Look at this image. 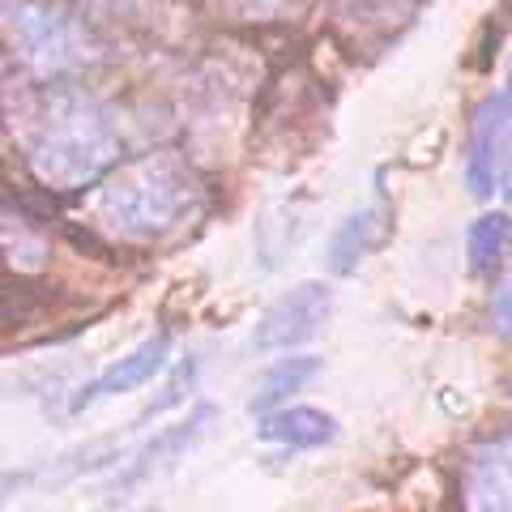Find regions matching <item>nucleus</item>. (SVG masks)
<instances>
[{
    "label": "nucleus",
    "instance_id": "nucleus-1",
    "mask_svg": "<svg viewBox=\"0 0 512 512\" xmlns=\"http://www.w3.org/2000/svg\"><path fill=\"white\" fill-rule=\"evenodd\" d=\"M201 184L180 158L150 154L116 167L94 192L90 210L99 227L124 244H158L180 235L201 214Z\"/></svg>",
    "mask_w": 512,
    "mask_h": 512
},
{
    "label": "nucleus",
    "instance_id": "nucleus-2",
    "mask_svg": "<svg viewBox=\"0 0 512 512\" xmlns=\"http://www.w3.org/2000/svg\"><path fill=\"white\" fill-rule=\"evenodd\" d=\"M120 133L107 107L82 90H52L26 137V163L35 180L60 192H77L116 167Z\"/></svg>",
    "mask_w": 512,
    "mask_h": 512
},
{
    "label": "nucleus",
    "instance_id": "nucleus-3",
    "mask_svg": "<svg viewBox=\"0 0 512 512\" xmlns=\"http://www.w3.org/2000/svg\"><path fill=\"white\" fill-rule=\"evenodd\" d=\"M0 30H5L18 60L43 82L82 73L99 60V43H94L86 22H77L69 9L47 5V0H9L0 9Z\"/></svg>",
    "mask_w": 512,
    "mask_h": 512
},
{
    "label": "nucleus",
    "instance_id": "nucleus-4",
    "mask_svg": "<svg viewBox=\"0 0 512 512\" xmlns=\"http://www.w3.org/2000/svg\"><path fill=\"white\" fill-rule=\"evenodd\" d=\"M508 137H512V99L508 90H495L474 111V128H470L466 180L474 197L491 201L508 192Z\"/></svg>",
    "mask_w": 512,
    "mask_h": 512
},
{
    "label": "nucleus",
    "instance_id": "nucleus-5",
    "mask_svg": "<svg viewBox=\"0 0 512 512\" xmlns=\"http://www.w3.org/2000/svg\"><path fill=\"white\" fill-rule=\"evenodd\" d=\"M333 312V291L325 282H299L291 295H282L256 325V346L261 350H291L320 333L325 316Z\"/></svg>",
    "mask_w": 512,
    "mask_h": 512
},
{
    "label": "nucleus",
    "instance_id": "nucleus-6",
    "mask_svg": "<svg viewBox=\"0 0 512 512\" xmlns=\"http://www.w3.org/2000/svg\"><path fill=\"white\" fill-rule=\"evenodd\" d=\"M210 419H214V406H197L184 423H175V427H167V431H158V436H154L150 444H141L137 453L128 457L124 474L116 478V483H111V495H128V491L146 487L150 478L175 470V466L184 461L188 448H197V440L205 436V427H210Z\"/></svg>",
    "mask_w": 512,
    "mask_h": 512
},
{
    "label": "nucleus",
    "instance_id": "nucleus-7",
    "mask_svg": "<svg viewBox=\"0 0 512 512\" xmlns=\"http://www.w3.org/2000/svg\"><path fill=\"white\" fill-rule=\"evenodd\" d=\"M167 350H171V338H167V333H154V338L141 342L133 355H124L120 363H111L103 376H94L90 384H82V389L69 397V410L82 414V410H90L94 402H107V397H120V393L141 389V384L154 380V376L167 367Z\"/></svg>",
    "mask_w": 512,
    "mask_h": 512
},
{
    "label": "nucleus",
    "instance_id": "nucleus-8",
    "mask_svg": "<svg viewBox=\"0 0 512 512\" xmlns=\"http://www.w3.org/2000/svg\"><path fill=\"white\" fill-rule=\"evenodd\" d=\"M508 495V436H495L461 461V504L466 512H512Z\"/></svg>",
    "mask_w": 512,
    "mask_h": 512
},
{
    "label": "nucleus",
    "instance_id": "nucleus-9",
    "mask_svg": "<svg viewBox=\"0 0 512 512\" xmlns=\"http://www.w3.org/2000/svg\"><path fill=\"white\" fill-rule=\"evenodd\" d=\"M389 210L384 205H367V210L359 214H350L338 235H333V244H329V269L333 274H350L367 252H376L384 244V235H389Z\"/></svg>",
    "mask_w": 512,
    "mask_h": 512
},
{
    "label": "nucleus",
    "instance_id": "nucleus-10",
    "mask_svg": "<svg viewBox=\"0 0 512 512\" xmlns=\"http://www.w3.org/2000/svg\"><path fill=\"white\" fill-rule=\"evenodd\" d=\"M333 436H338V423L312 406H286V410L265 414V423H261V440L291 444V448H320Z\"/></svg>",
    "mask_w": 512,
    "mask_h": 512
},
{
    "label": "nucleus",
    "instance_id": "nucleus-11",
    "mask_svg": "<svg viewBox=\"0 0 512 512\" xmlns=\"http://www.w3.org/2000/svg\"><path fill=\"white\" fill-rule=\"evenodd\" d=\"M312 376H320V359H316V355L278 359L274 367H269V376H265V384H261V393L252 397V410H256V414H269L278 402H286L291 393H299Z\"/></svg>",
    "mask_w": 512,
    "mask_h": 512
},
{
    "label": "nucleus",
    "instance_id": "nucleus-12",
    "mask_svg": "<svg viewBox=\"0 0 512 512\" xmlns=\"http://www.w3.org/2000/svg\"><path fill=\"white\" fill-rule=\"evenodd\" d=\"M466 244H470V269L474 274H495V265H500L504 252H508V214L478 218L470 227V235H466Z\"/></svg>",
    "mask_w": 512,
    "mask_h": 512
},
{
    "label": "nucleus",
    "instance_id": "nucleus-13",
    "mask_svg": "<svg viewBox=\"0 0 512 512\" xmlns=\"http://www.w3.org/2000/svg\"><path fill=\"white\" fill-rule=\"evenodd\" d=\"M0 248L18 269H39L47 261V239L39 231H30L26 218L0 214Z\"/></svg>",
    "mask_w": 512,
    "mask_h": 512
},
{
    "label": "nucleus",
    "instance_id": "nucleus-14",
    "mask_svg": "<svg viewBox=\"0 0 512 512\" xmlns=\"http://www.w3.org/2000/svg\"><path fill=\"white\" fill-rule=\"evenodd\" d=\"M192 380H197V359H188V363L175 367L171 380L163 384V397H154V402L137 414V427H141V423H150L154 414H163V410H171V406H180L184 397H188V389H192Z\"/></svg>",
    "mask_w": 512,
    "mask_h": 512
},
{
    "label": "nucleus",
    "instance_id": "nucleus-15",
    "mask_svg": "<svg viewBox=\"0 0 512 512\" xmlns=\"http://www.w3.org/2000/svg\"><path fill=\"white\" fill-rule=\"evenodd\" d=\"M26 483H30V474H18V470H0V504H5L9 495H18Z\"/></svg>",
    "mask_w": 512,
    "mask_h": 512
},
{
    "label": "nucleus",
    "instance_id": "nucleus-16",
    "mask_svg": "<svg viewBox=\"0 0 512 512\" xmlns=\"http://www.w3.org/2000/svg\"><path fill=\"white\" fill-rule=\"evenodd\" d=\"M491 320H495V333H500V338H508V286H500V291H495V312H491Z\"/></svg>",
    "mask_w": 512,
    "mask_h": 512
},
{
    "label": "nucleus",
    "instance_id": "nucleus-17",
    "mask_svg": "<svg viewBox=\"0 0 512 512\" xmlns=\"http://www.w3.org/2000/svg\"><path fill=\"white\" fill-rule=\"evenodd\" d=\"M86 5H120V0H86Z\"/></svg>",
    "mask_w": 512,
    "mask_h": 512
}]
</instances>
